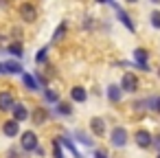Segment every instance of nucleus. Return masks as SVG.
I'll return each instance as SVG.
<instances>
[{"label": "nucleus", "mask_w": 160, "mask_h": 158, "mask_svg": "<svg viewBox=\"0 0 160 158\" xmlns=\"http://www.w3.org/2000/svg\"><path fill=\"white\" fill-rule=\"evenodd\" d=\"M121 88H123V92H134V90L138 88L136 75H134V73H125L123 79H121Z\"/></svg>", "instance_id": "nucleus-1"}, {"label": "nucleus", "mask_w": 160, "mask_h": 158, "mask_svg": "<svg viewBox=\"0 0 160 158\" xmlns=\"http://www.w3.org/2000/svg\"><path fill=\"white\" fill-rule=\"evenodd\" d=\"M110 140H112L114 147H123V145L127 143V130H125V127H114Z\"/></svg>", "instance_id": "nucleus-2"}, {"label": "nucleus", "mask_w": 160, "mask_h": 158, "mask_svg": "<svg viewBox=\"0 0 160 158\" xmlns=\"http://www.w3.org/2000/svg\"><path fill=\"white\" fill-rule=\"evenodd\" d=\"M20 16H22L24 22H35V18H38V9H35L33 5L24 3V5L20 7Z\"/></svg>", "instance_id": "nucleus-3"}, {"label": "nucleus", "mask_w": 160, "mask_h": 158, "mask_svg": "<svg viewBox=\"0 0 160 158\" xmlns=\"http://www.w3.org/2000/svg\"><path fill=\"white\" fill-rule=\"evenodd\" d=\"M38 147V136H35V132H24L22 134V149H27V151H33Z\"/></svg>", "instance_id": "nucleus-4"}, {"label": "nucleus", "mask_w": 160, "mask_h": 158, "mask_svg": "<svg viewBox=\"0 0 160 158\" xmlns=\"http://www.w3.org/2000/svg\"><path fill=\"white\" fill-rule=\"evenodd\" d=\"M134 140H136L138 147H151V134L147 130H138L134 134Z\"/></svg>", "instance_id": "nucleus-5"}, {"label": "nucleus", "mask_w": 160, "mask_h": 158, "mask_svg": "<svg viewBox=\"0 0 160 158\" xmlns=\"http://www.w3.org/2000/svg\"><path fill=\"white\" fill-rule=\"evenodd\" d=\"M134 57H136V64H138V68H142V70H149V66H147V57H149V53H147L145 48H136V51H134Z\"/></svg>", "instance_id": "nucleus-6"}, {"label": "nucleus", "mask_w": 160, "mask_h": 158, "mask_svg": "<svg viewBox=\"0 0 160 158\" xmlns=\"http://www.w3.org/2000/svg\"><path fill=\"white\" fill-rule=\"evenodd\" d=\"M11 110H13V119H16L18 123H20V121H24V119L29 116V110H27V105H22V103H16V101H13Z\"/></svg>", "instance_id": "nucleus-7"}, {"label": "nucleus", "mask_w": 160, "mask_h": 158, "mask_svg": "<svg viewBox=\"0 0 160 158\" xmlns=\"http://www.w3.org/2000/svg\"><path fill=\"white\" fill-rule=\"evenodd\" d=\"M90 130H92L94 136H103V134H105V121L99 119V116H94V119L90 121Z\"/></svg>", "instance_id": "nucleus-8"}, {"label": "nucleus", "mask_w": 160, "mask_h": 158, "mask_svg": "<svg viewBox=\"0 0 160 158\" xmlns=\"http://www.w3.org/2000/svg\"><path fill=\"white\" fill-rule=\"evenodd\" d=\"M18 121L16 119H9V121H5V125H2V132H5V136H16L18 134Z\"/></svg>", "instance_id": "nucleus-9"}, {"label": "nucleus", "mask_w": 160, "mask_h": 158, "mask_svg": "<svg viewBox=\"0 0 160 158\" xmlns=\"http://www.w3.org/2000/svg\"><path fill=\"white\" fill-rule=\"evenodd\" d=\"M11 105H13V94L0 92V110H11Z\"/></svg>", "instance_id": "nucleus-10"}, {"label": "nucleus", "mask_w": 160, "mask_h": 158, "mask_svg": "<svg viewBox=\"0 0 160 158\" xmlns=\"http://www.w3.org/2000/svg\"><path fill=\"white\" fill-rule=\"evenodd\" d=\"M70 97H72L77 103H83V101L88 99V94H86V88H81V86H75V88L70 90Z\"/></svg>", "instance_id": "nucleus-11"}, {"label": "nucleus", "mask_w": 160, "mask_h": 158, "mask_svg": "<svg viewBox=\"0 0 160 158\" xmlns=\"http://www.w3.org/2000/svg\"><path fill=\"white\" fill-rule=\"evenodd\" d=\"M0 73H22V66L18 62H5L0 64Z\"/></svg>", "instance_id": "nucleus-12"}, {"label": "nucleus", "mask_w": 160, "mask_h": 158, "mask_svg": "<svg viewBox=\"0 0 160 158\" xmlns=\"http://www.w3.org/2000/svg\"><path fill=\"white\" fill-rule=\"evenodd\" d=\"M108 97H110V101H121V97H123V88L121 86H110L108 88Z\"/></svg>", "instance_id": "nucleus-13"}, {"label": "nucleus", "mask_w": 160, "mask_h": 158, "mask_svg": "<svg viewBox=\"0 0 160 158\" xmlns=\"http://www.w3.org/2000/svg\"><path fill=\"white\" fill-rule=\"evenodd\" d=\"M116 11H118V18H121V22H123V24H125V27H127V29H129V31L134 33L136 29H134V24H132V20H129V16H127V13H125V11L121 9V7H116Z\"/></svg>", "instance_id": "nucleus-14"}, {"label": "nucleus", "mask_w": 160, "mask_h": 158, "mask_svg": "<svg viewBox=\"0 0 160 158\" xmlns=\"http://www.w3.org/2000/svg\"><path fill=\"white\" fill-rule=\"evenodd\" d=\"M7 53H11L13 57H22L24 48H22V44H20V42H13V44H9V46H7Z\"/></svg>", "instance_id": "nucleus-15"}, {"label": "nucleus", "mask_w": 160, "mask_h": 158, "mask_svg": "<svg viewBox=\"0 0 160 158\" xmlns=\"http://www.w3.org/2000/svg\"><path fill=\"white\" fill-rule=\"evenodd\" d=\"M46 116H48L46 110H44V108H38V110L33 112V123H35V125H42V123L46 121Z\"/></svg>", "instance_id": "nucleus-16"}, {"label": "nucleus", "mask_w": 160, "mask_h": 158, "mask_svg": "<svg viewBox=\"0 0 160 158\" xmlns=\"http://www.w3.org/2000/svg\"><path fill=\"white\" fill-rule=\"evenodd\" d=\"M59 143H62L64 147H68V151H70V154H72L75 158H83V156H81V151H79V149H77V147H75V145H72V143H70L68 138H59Z\"/></svg>", "instance_id": "nucleus-17"}, {"label": "nucleus", "mask_w": 160, "mask_h": 158, "mask_svg": "<svg viewBox=\"0 0 160 158\" xmlns=\"http://www.w3.org/2000/svg\"><path fill=\"white\" fill-rule=\"evenodd\" d=\"M22 81H24V86H27L29 90H38V84H35V79H33L31 75H27V73H22Z\"/></svg>", "instance_id": "nucleus-18"}, {"label": "nucleus", "mask_w": 160, "mask_h": 158, "mask_svg": "<svg viewBox=\"0 0 160 158\" xmlns=\"http://www.w3.org/2000/svg\"><path fill=\"white\" fill-rule=\"evenodd\" d=\"M53 156H55V158H64V151H62V143H59V138L53 140Z\"/></svg>", "instance_id": "nucleus-19"}, {"label": "nucleus", "mask_w": 160, "mask_h": 158, "mask_svg": "<svg viewBox=\"0 0 160 158\" xmlns=\"http://www.w3.org/2000/svg\"><path fill=\"white\" fill-rule=\"evenodd\" d=\"M64 33H66V22H62L57 29H55V33H53V40L57 42V40H62L64 38Z\"/></svg>", "instance_id": "nucleus-20"}, {"label": "nucleus", "mask_w": 160, "mask_h": 158, "mask_svg": "<svg viewBox=\"0 0 160 158\" xmlns=\"http://www.w3.org/2000/svg\"><path fill=\"white\" fill-rule=\"evenodd\" d=\"M44 94H46V99H48V101H55V103H57V92H55V90L46 88V90H44Z\"/></svg>", "instance_id": "nucleus-21"}, {"label": "nucleus", "mask_w": 160, "mask_h": 158, "mask_svg": "<svg viewBox=\"0 0 160 158\" xmlns=\"http://www.w3.org/2000/svg\"><path fill=\"white\" fill-rule=\"evenodd\" d=\"M57 110H59L62 114H70V112H72V108H70L68 103H57Z\"/></svg>", "instance_id": "nucleus-22"}, {"label": "nucleus", "mask_w": 160, "mask_h": 158, "mask_svg": "<svg viewBox=\"0 0 160 158\" xmlns=\"http://www.w3.org/2000/svg\"><path fill=\"white\" fill-rule=\"evenodd\" d=\"M151 24H153L156 29H160V11H153V13H151Z\"/></svg>", "instance_id": "nucleus-23"}, {"label": "nucleus", "mask_w": 160, "mask_h": 158, "mask_svg": "<svg viewBox=\"0 0 160 158\" xmlns=\"http://www.w3.org/2000/svg\"><path fill=\"white\" fill-rule=\"evenodd\" d=\"M46 53H48V51H46V48H42V51H40V53L35 55V62H38V64H42V62H46Z\"/></svg>", "instance_id": "nucleus-24"}, {"label": "nucleus", "mask_w": 160, "mask_h": 158, "mask_svg": "<svg viewBox=\"0 0 160 158\" xmlns=\"http://www.w3.org/2000/svg\"><path fill=\"white\" fill-rule=\"evenodd\" d=\"M94 158H108V154H105L103 149H97V151H94Z\"/></svg>", "instance_id": "nucleus-25"}, {"label": "nucleus", "mask_w": 160, "mask_h": 158, "mask_svg": "<svg viewBox=\"0 0 160 158\" xmlns=\"http://www.w3.org/2000/svg\"><path fill=\"white\" fill-rule=\"evenodd\" d=\"M151 145H156V149L160 151V136H158V138H151Z\"/></svg>", "instance_id": "nucleus-26"}, {"label": "nucleus", "mask_w": 160, "mask_h": 158, "mask_svg": "<svg viewBox=\"0 0 160 158\" xmlns=\"http://www.w3.org/2000/svg\"><path fill=\"white\" fill-rule=\"evenodd\" d=\"M33 151H35V154H38V156H42V154H44V149H42V147H40V145H38V147H35V149H33Z\"/></svg>", "instance_id": "nucleus-27"}, {"label": "nucleus", "mask_w": 160, "mask_h": 158, "mask_svg": "<svg viewBox=\"0 0 160 158\" xmlns=\"http://www.w3.org/2000/svg\"><path fill=\"white\" fill-rule=\"evenodd\" d=\"M156 110H158V112H160V97H158V99H156Z\"/></svg>", "instance_id": "nucleus-28"}, {"label": "nucleus", "mask_w": 160, "mask_h": 158, "mask_svg": "<svg viewBox=\"0 0 160 158\" xmlns=\"http://www.w3.org/2000/svg\"><path fill=\"white\" fill-rule=\"evenodd\" d=\"M97 3H108V0H97Z\"/></svg>", "instance_id": "nucleus-29"}, {"label": "nucleus", "mask_w": 160, "mask_h": 158, "mask_svg": "<svg viewBox=\"0 0 160 158\" xmlns=\"http://www.w3.org/2000/svg\"><path fill=\"white\" fill-rule=\"evenodd\" d=\"M127 3H138V0H127Z\"/></svg>", "instance_id": "nucleus-30"}, {"label": "nucleus", "mask_w": 160, "mask_h": 158, "mask_svg": "<svg viewBox=\"0 0 160 158\" xmlns=\"http://www.w3.org/2000/svg\"><path fill=\"white\" fill-rule=\"evenodd\" d=\"M151 3H156V5H158V3H160V0H151Z\"/></svg>", "instance_id": "nucleus-31"}, {"label": "nucleus", "mask_w": 160, "mask_h": 158, "mask_svg": "<svg viewBox=\"0 0 160 158\" xmlns=\"http://www.w3.org/2000/svg\"><path fill=\"white\" fill-rule=\"evenodd\" d=\"M158 158H160V154H158Z\"/></svg>", "instance_id": "nucleus-32"}]
</instances>
